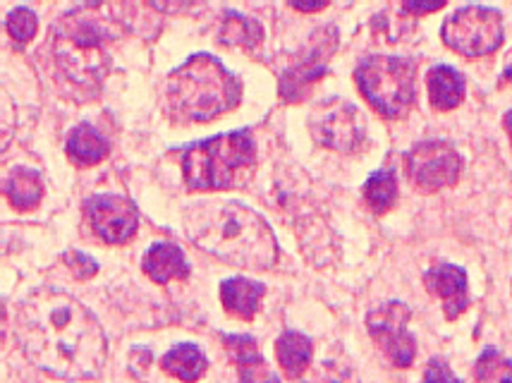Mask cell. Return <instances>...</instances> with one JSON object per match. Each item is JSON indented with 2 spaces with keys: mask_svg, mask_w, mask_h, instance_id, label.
<instances>
[{
  "mask_svg": "<svg viewBox=\"0 0 512 383\" xmlns=\"http://www.w3.org/2000/svg\"><path fill=\"white\" fill-rule=\"evenodd\" d=\"M65 149H67V156H70V161L79 168L96 166V163H101L103 158L111 154V144H108V139L89 123L77 125L75 130L70 132V139H67Z\"/></svg>",
  "mask_w": 512,
  "mask_h": 383,
  "instance_id": "obj_17",
  "label": "cell"
},
{
  "mask_svg": "<svg viewBox=\"0 0 512 383\" xmlns=\"http://www.w3.org/2000/svg\"><path fill=\"white\" fill-rule=\"evenodd\" d=\"M314 383H359L352 372H347V369H340L338 364L333 362H323V369L321 374L316 376Z\"/></svg>",
  "mask_w": 512,
  "mask_h": 383,
  "instance_id": "obj_29",
  "label": "cell"
},
{
  "mask_svg": "<svg viewBox=\"0 0 512 383\" xmlns=\"http://www.w3.org/2000/svg\"><path fill=\"white\" fill-rule=\"evenodd\" d=\"M429 96L438 111H453L465 99V77L448 65H436L429 72Z\"/></svg>",
  "mask_w": 512,
  "mask_h": 383,
  "instance_id": "obj_19",
  "label": "cell"
},
{
  "mask_svg": "<svg viewBox=\"0 0 512 383\" xmlns=\"http://www.w3.org/2000/svg\"><path fill=\"white\" fill-rule=\"evenodd\" d=\"M15 127H17L15 103H12L8 91L0 89V151L8 149V144L12 142V135H15Z\"/></svg>",
  "mask_w": 512,
  "mask_h": 383,
  "instance_id": "obj_26",
  "label": "cell"
},
{
  "mask_svg": "<svg viewBox=\"0 0 512 383\" xmlns=\"http://www.w3.org/2000/svg\"><path fill=\"white\" fill-rule=\"evenodd\" d=\"M161 364H163V372H168L170 376H175V379L185 383L199 381L201 376H204L206 367H209L204 352L192 343H182L178 348L170 350L168 355L163 357Z\"/></svg>",
  "mask_w": 512,
  "mask_h": 383,
  "instance_id": "obj_21",
  "label": "cell"
},
{
  "mask_svg": "<svg viewBox=\"0 0 512 383\" xmlns=\"http://www.w3.org/2000/svg\"><path fill=\"white\" fill-rule=\"evenodd\" d=\"M417 65L407 58L369 56L355 70V82L374 111L386 118H400L417 96Z\"/></svg>",
  "mask_w": 512,
  "mask_h": 383,
  "instance_id": "obj_6",
  "label": "cell"
},
{
  "mask_svg": "<svg viewBox=\"0 0 512 383\" xmlns=\"http://www.w3.org/2000/svg\"><path fill=\"white\" fill-rule=\"evenodd\" d=\"M424 285L431 295H438L443 300V312L448 321H455L469 307V288H467V271L455 264H436L424 273Z\"/></svg>",
  "mask_w": 512,
  "mask_h": 383,
  "instance_id": "obj_13",
  "label": "cell"
},
{
  "mask_svg": "<svg viewBox=\"0 0 512 383\" xmlns=\"http://www.w3.org/2000/svg\"><path fill=\"white\" fill-rule=\"evenodd\" d=\"M314 345L304 333L300 331H285L283 336L278 338L276 343V357L283 367V372L290 376V379H300V376L307 372L309 362H312Z\"/></svg>",
  "mask_w": 512,
  "mask_h": 383,
  "instance_id": "obj_20",
  "label": "cell"
},
{
  "mask_svg": "<svg viewBox=\"0 0 512 383\" xmlns=\"http://www.w3.org/2000/svg\"><path fill=\"white\" fill-rule=\"evenodd\" d=\"M240 99V79L209 53H197L168 77V113L178 123H206L233 111Z\"/></svg>",
  "mask_w": 512,
  "mask_h": 383,
  "instance_id": "obj_4",
  "label": "cell"
},
{
  "mask_svg": "<svg viewBox=\"0 0 512 383\" xmlns=\"http://www.w3.org/2000/svg\"><path fill=\"white\" fill-rule=\"evenodd\" d=\"M3 331H5V309L0 305V338H3Z\"/></svg>",
  "mask_w": 512,
  "mask_h": 383,
  "instance_id": "obj_35",
  "label": "cell"
},
{
  "mask_svg": "<svg viewBox=\"0 0 512 383\" xmlns=\"http://www.w3.org/2000/svg\"><path fill=\"white\" fill-rule=\"evenodd\" d=\"M137 10L130 0H87L53 24L56 68L82 99H94L111 72L108 46L132 32Z\"/></svg>",
  "mask_w": 512,
  "mask_h": 383,
  "instance_id": "obj_2",
  "label": "cell"
},
{
  "mask_svg": "<svg viewBox=\"0 0 512 383\" xmlns=\"http://www.w3.org/2000/svg\"><path fill=\"white\" fill-rule=\"evenodd\" d=\"M424 383H462L457 376L450 372V367L441 357L431 360L424 369Z\"/></svg>",
  "mask_w": 512,
  "mask_h": 383,
  "instance_id": "obj_28",
  "label": "cell"
},
{
  "mask_svg": "<svg viewBox=\"0 0 512 383\" xmlns=\"http://www.w3.org/2000/svg\"><path fill=\"white\" fill-rule=\"evenodd\" d=\"M256 168L254 139L247 130L197 142L182 154L185 185L192 192L233 190L252 180Z\"/></svg>",
  "mask_w": 512,
  "mask_h": 383,
  "instance_id": "obj_5",
  "label": "cell"
},
{
  "mask_svg": "<svg viewBox=\"0 0 512 383\" xmlns=\"http://www.w3.org/2000/svg\"><path fill=\"white\" fill-rule=\"evenodd\" d=\"M266 295V285L249 281V278H228L221 285L223 307L242 321H252L259 312L261 297Z\"/></svg>",
  "mask_w": 512,
  "mask_h": 383,
  "instance_id": "obj_16",
  "label": "cell"
},
{
  "mask_svg": "<svg viewBox=\"0 0 512 383\" xmlns=\"http://www.w3.org/2000/svg\"><path fill=\"white\" fill-rule=\"evenodd\" d=\"M503 125H505V132H508V137H510V147H512V111H510V113H505Z\"/></svg>",
  "mask_w": 512,
  "mask_h": 383,
  "instance_id": "obj_34",
  "label": "cell"
},
{
  "mask_svg": "<svg viewBox=\"0 0 512 383\" xmlns=\"http://www.w3.org/2000/svg\"><path fill=\"white\" fill-rule=\"evenodd\" d=\"M264 39V29L252 17L240 15V12H225V20L221 27V44L225 46H242L254 48Z\"/></svg>",
  "mask_w": 512,
  "mask_h": 383,
  "instance_id": "obj_22",
  "label": "cell"
},
{
  "mask_svg": "<svg viewBox=\"0 0 512 383\" xmlns=\"http://www.w3.org/2000/svg\"><path fill=\"white\" fill-rule=\"evenodd\" d=\"M505 374H512V362L503 360L501 352L493 350V348H489L484 355L479 357L477 369H474V376H477V381H481V383L496 379V376H501L503 379Z\"/></svg>",
  "mask_w": 512,
  "mask_h": 383,
  "instance_id": "obj_25",
  "label": "cell"
},
{
  "mask_svg": "<svg viewBox=\"0 0 512 383\" xmlns=\"http://www.w3.org/2000/svg\"><path fill=\"white\" fill-rule=\"evenodd\" d=\"M142 269L151 281L158 285H166L170 281H187L190 278V264L178 245L170 242H156L144 254Z\"/></svg>",
  "mask_w": 512,
  "mask_h": 383,
  "instance_id": "obj_15",
  "label": "cell"
},
{
  "mask_svg": "<svg viewBox=\"0 0 512 383\" xmlns=\"http://www.w3.org/2000/svg\"><path fill=\"white\" fill-rule=\"evenodd\" d=\"M448 0H402V8L410 15L419 17V15H429V12L441 10Z\"/></svg>",
  "mask_w": 512,
  "mask_h": 383,
  "instance_id": "obj_30",
  "label": "cell"
},
{
  "mask_svg": "<svg viewBox=\"0 0 512 383\" xmlns=\"http://www.w3.org/2000/svg\"><path fill=\"white\" fill-rule=\"evenodd\" d=\"M443 44L465 58H481L496 53L503 44L501 12L484 5H467L443 22Z\"/></svg>",
  "mask_w": 512,
  "mask_h": 383,
  "instance_id": "obj_7",
  "label": "cell"
},
{
  "mask_svg": "<svg viewBox=\"0 0 512 383\" xmlns=\"http://www.w3.org/2000/svg\"><path fill=\"white\" fill-rule=\"evenodd\" d=\"M407 173L422 192H438L460 180L462 158L448 142H422L407 154Z\"/></svg>",
  "mask_w": 512,
  "mask_h": 383,
  "instance_id": "obj_11",
  "label": "cell"
},
{
  "mask_svg": "<svg viewBox=\"0 0 512 383\" xmlns=\"http://www.w3.org/2000/svg\"><path fill=\"white\" fill-rule=\"evenodd\" d=\"M17 340L29 362L58 379H96L108 355L96 316L56 290H39L22 302Z\"/></svg>",
  "mask_w": 512,
  "mask_h": 383,
  "instance_id": "obj_1",
  "label": "cell"
},
{
  "mask_svg": "<svg viewBox=\"0 0 512 383\" xmlns=\"http://www.w3.org/2000/svg\"><path fill=\"white\" fill-rule=\"evenodd\" d=\"M309 130L321 147L352 154L364 142V118L357 106L343 99H328L309 118Z\"/></svg>",
  "mask_w": 512,
  "mask_h": 383,
  "instance_id": "obj_8",
  "label": "cell"
},
{
  "mask_svg": "<svg viewBox=\"0 0 512 383\" xmlns=\"http://www.w3.org/2000/svg\"><path fill=\"white\" fill-rule=\"evenodd\" d=\"M36 29H39V20L32 10L17 8L8 15V34L17 44H29L36 36Z\"/></svg>",
  "mask_w": 512,
  "mask_h": 383,
  "instance_id": "obj_24",
  "label": "cell"
},
{
  "mask_svg": "<svg viewBox=\"0 0 512 383\" xmlns=\"http://www.w3.org/2000/svg\"><path fill=\"white\" fill-rule=\"evenodd\" d=\"M501 84H503V87H505V84H508V87H512V53H510V60H508V65H505V70H503Z\"/></svg>",
  "mask_w": 512,
  "mask_h": 383,
  "instance_id": "obj_33",
  "label": "cell"
},
{
  "mask_svg": "<svg viewBox=\"0 0 512 383\" xmlns=\"http://www.w3.org/2000/svg\"><path fill=\"white\" fill-rule=\"evenodd\" d=\"M338 48V29L335 27H323L312 36L307 51L302 53L295 63L280 77V96L283 101L297 103L309 94L314 82L326 75L328 60Z\"/></svg>",
  "mask_w": 512,
  "mask_h": 383,
  "instance_id": "obj_10",
  "label": "cell"
},
{
  "mask_svg": "<svg viewBox=\"0 0 512 383\" xmlns=\"http://www.w3.org/2000/svg\"><path fill=\"white\" fill-rule=\"evenodd\" d=\"M331 0H290V5L300 12H319L326 8Z\"/></svg>",
  "mask_w": 512,
  "mask_h": 383,
  "instance_id": "obj_32",
  "label": "cell"
},
{
  "mask_svg": "<svg viewBox=\"0 0 512 383\" xmlns=\"http://www.w3.org/2000/svg\"><path fill=\"white\" fill-rule=\"evenodd\" d=\"M412 309L405 302L390 300L386 305L371 309L367 316L369 336L379 343L386 357L395 367H410L417 357V343L410 333Z\"/></svg>",
  "mask_w": 512,
  "mask_h": 383,
  "instance_id": "obj_9",
  "label": "cell"
},
{
  "mask_svg": "<svg viewBox=\"0 0 512 383\" xmlns=\"http://www.w3.org/2000/svg\"><path fill=\"white\" fill-rule=\"evenodd\" d=\"M151 8L158 12H166V15H173V12H180L187 5V0H146Z\"/></svg>",
  "mask_w": 512,
  "mask_h": 383,
  "instance_id": "obj_31",
  "label": "cell"
},
{
  "mask_svg": "<svg viewBox=\"0 0 512 383\" xmlns=\"http://www.w3.org/2000/svg\"><path fill=\"white\" fill-rule=\"evenodd\" d=\"M223 343L237 364L240 383H280L252 336H223Z\"/></svg>",
  "mask_w": 512,
  "mask_h": 383,
  "instance_id": "obj_14",
  "label": "cell"
},
{
  "mask_svg": "<svg viewBox=\"0 0 512 383\" xmlns=\"http://www.w3.org/2000/svg\"><path fill=\"white\" fill-rule=\"evenodd\" d=\"M65 264H67V269L72 271V276L79 278V281H87V278L96 276V271H99V264L82 252L65 254Z\"/></svg>",
  "mask_w": 512,
  "mask_h": 383,
  "instance_id": "obj_27",
  "label": "cell"
},
{
  "mask_svg": "<svg viewBox=\"0 0 512 383\" xmlns=\"http://www.w3.org/2000/svg\"><path fill=\"white\" fill-rule=\"evenodd\" d=\"M84 214H87L94 233L106 245H127L137 235V206L125 197L96 194V197H89L84 202Z\"/></svg>",
  "mask_w": 512,
  "mask_h": 383,
  "instance_id": "obj_12",
  "label": "cell"
},
{
  "mask_svg": "<svg viewBox=\"0 0 512 383\" xmlns=\"http://www.w3.org/2000/svg\"><path fill=\"white\" fill-rule=\"evenodd\" d=\"M364 199L376 214H386L393 209L395 199H398V180L390 170H379L367 180L364 185Z\"/></svg>",
  "mask_w": 512,
  "mask_h": 383,
  "instance_id": "obj_23",
  "label": "cell"
},
{
  "mask_svg": "<svg viewBox=\"0 0 512 383\" xmlns=\"http://www.w3.org/2000/svg\"><path fill=\"white\" fill-rule=\"evenodd\" d=\"M3 194L17 211H32L44 197V182L36 170L15 168L3 182Z\"/></svg>",
  "mask_w": 512,
  "mask_h": 383,
  "instance_id": "obj_18",
  "label": "cell"
},
{
  "mask_svg": "<svg viewBox=\"0 0 512 383\" xmlns=\"http://www.w3.org/2000/svg\"><path fill=\"white\" fill-rule=\"evenodd\" d=\"M190 240L204 252L240 269L268 271L278 261V242L268 223L245 204H201L187 211Z\"/></svg>",
  "mask_w": 512,
  "mask_h": 383,
  "instance_id": "obj_3",
  "label": "cell"
},
{
  "mask_svg": "<svg viewBox=\"0 0 512 383\" xmlns=\"http://www.w3.org/2000/svg\"><path fill=\"white\" fill-rule=\"evenodd\" d=\"M501 383H512V374H505L503 379H501Z\"/></svg>",
  "mask_w": 512,
  "mask_h": 383,
  "instance_id": "obj_36",
  "label": "cell"
}]
</instances>
